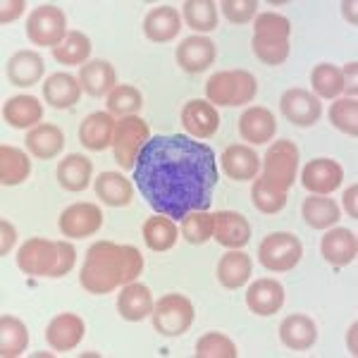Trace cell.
Masks as SVG:
<instances>
[{
  "mask_svg": "<svg viewBox=\"0 0 358 358\" xmlns=\"http://www.w3.org/2000/svg\"><path fill=\"white\" fill-rule=\"evenodd\" d=\"M24 8H27L24 0H5V3L0 5V22H3V24H10V22H15L17 17H22Z\"/></svg>",
  "mask_w": 358,
  "mask_h": 358,
  "instance_id": "f907efd6",
  "label": "cell"
},
{
  "mask_svg": "<svg viewBox=\"0 0 358 358\" xmlns=\"http://www.w3.org/2000/svg\"><path fill=\"white\" fill-rule=\"evenodd\" d=\"M67 17L57 5L43 3L31 10L27 17V38L34 45H50L57 48L67 38Z\"/></svg>",
  "mask_w": 358,
  "mask_h": 358,
  "instance_id": "8992f818",
  "label": "cell"
},
{
  "mask_svg": "<svg viewBox=\"0 0 358 358\" xmlns=\"http://www.w3.org/2000/svg\"><path fill=\"white\" fill-rule=\"evenodd\" d=\"M263 179L277 192H289L294 187V179L299 172V148L289 138L275 141L273 146L265 151L263 158Z\"/></svg>",
  "mask_w": 358,
  "mask_h": 358,
  "instance_id": "277c9868",
  "label": "cell"
},
{
  "mask_svg": "<svg viewBox=\"0 0 358 358\" xmlns=\"http://www.w3.org/2000/svg\"><path fill=\"white\" fill-rule=\"evenodd\" d=\"M301 215H303V220H306L308 227H313V229H330L332 224L339 222V217H342V210H339V206L334 203V199L310 194L308 199L303 201V206H301Z\"/></svg>",
  "mask_w": 358,
  "mask_h": 358,
  "instance_id": "836d02e7",
  "label": "cell"
},
{
  "mask_svg": "<svg viewBox=\"0 0 358 358\" xmlns=\"http://www.w3.org/2000/svg\"><path fill=\"white\" fill-rule=\"evenodd\" d=\"M3 117L15 129H34L43 120V106L34 96H13L3 106Z\"/></svg>",
  "mask_w": 358,
  "mask_h": 358,
  "instance_id": "4316f807",
  "label": "cell"
},
{
  "mask_svg": "<svg viewBox=\"0 0 358 358\" xmlns=\"http://www.w3.org/2000/svg\"><path fill=\"white\" fill-rule=\"evenodd\" d=\"M213 239L224 248H244L251 241V224L241 213L220 210L215 213V232Z\"/></svg>",
  "mask_w": 358,
  "mask_h": 358,
  "instance_id": "44dd1931",
  "label": "cell"
},
{
  "mask_svg": "<svg viewBox=\"0 0 358 358\" xmlns=\"http://www.w3.org/2000/svg\"><path fill=\"white\" fill-rule=\"evenodd\" d=\"M320 253L327 263L334 268H342L356 261L358 256V239L351 229L346 227H334L330 229L320 241Z\"/></svg>",
  "mask_w": 358,
  "mask_h": 358,
  "instance_id": "d6986e66",
  "label": "cell"
},
{
  "mask_svg": "<svg viewBox=\"0 0 358 358\" xmlns=\"http://www.w3.org/2000/svg\"><path fill=\"white\" fill-rule=\"evenodd\" d=\"M29 175H31L29 155L20 148L3 143L0 146V184L3 187H17V184L27 182Z\"/></svg>",
  "mask_w": 358,
  "mask_h": 358,
  "instance_id": "d6a6232c",
  "label": "cell"
},
{
  "mask_svg": "<svg viewBox=\"0 0 358 358\" xmlns=\"http://www.w3.org/2000/svg\"><path fill=\"white\" fill-rule=\"evenodd\" d=\"M115 127H117V120L110 113H91L79 127V143L96 153L106 151L108 146H113Z\"/></svg>",
  "mask_w": 358,
  "mask_h": 358,
  "instance_id": "ffe728a7",
  "label": "cell"
},
{
  "mask_svg": "<svg viewBox=\"0 0 358 358\" xmlns=\"http://www.w3.org/2000/svg\"><path fill=\"white\" fill-rule=\"evenodd\" d=\"M65 148V134L57 124H38L29 129L27 151L38 160H53Z\"/></svg>",
  "mask_w": 358,
  "mask_h": 358,
  "instance_id": "83f0119b",
  "label": "cell"
},
{
  "mask_svg": "<svg viewBox=\"0 0 358 358\" xmlns=\"http://www.w3.org/2000/svg\"><path fill=\"white\" fill-rule=\"evenodd\" d=\"M251 201H253V206H256L258 210L265 213V215H275V213L285 210L287 192H277V189H273L261 177V179H256V182H253V187H251Z\"/></svg>",
  "mask_w": 358,
  "mask_h": 358,
  "instance_id": "7bdbcfd3",
  "label": "cell"
},
{
  "mask_svg": "<svg viewBox=\"0 0 358 358\" xmlns=\"http://www.w3.org/2000/svg\"><path fill=\"white\" fill-rule=\"evenodd\" d=\"M177 65L189 74H199V72H206L208 67L215 62L217 57V48L215 43L210 41L208 36H189L184 38L182 43L177 45Z\"/></svg>",
  "mask_w": 358,
  "mask_h": 358,
  "instance_id": "4fadbf2b",
  "label": "cell"
},
{
  "mask_svg": "<svg viewBox=\"0 0 358 358\" xmlns=\"http://www.w3.org/2000/svg\"><path fill=\"white\" fill-rule=\"evenodd\" d=\"M310 84H313V91L317 98H325V101H332L339 94H344V77L342 69L330 65V62H320V65L313 67L310 72Z\"/></svg>",
  "mask_w": 358,
  "mask_h": 358,
  "instance_id": "f35d334b",
  "label": "cell"
},
{
  "mask_svg": "<svg viewBox=\"0 0 358 358\" xmlns=\"http://www.w3.org/2000/svg\"><path fill=\"white\" fill-rule=\"evenodd\" d=\"M153 327L163 337H182L194 322V303L182 294H167L153 306Z\"/></svg>",
  "mask_w": 358,
  "mask_h": 358,
  "instance_id": "ba28073f",
  "label": "cell"
},
{
  "mask_svg": "<svg viewBox=\"0 0 358 358\" xmlns=\"http://www.w3.org/2000/svg\"><path fill=\"white\" fill-rule=\"evenodd\" d=\"M57 227L69 239L94 236L103 227V213L96 203H74L60 213Z\"/></svg>",
  "mask_w": 358,
  "mask_h": 358,
  "instance_id": "30bf717a",
  "label": "cell"
},
{
  "mask_svg": "<svg viewBox=\"0 0 358 358\" xmlns=\"http://www.w3.org/2000/svg\"><path fill=\"white\" fill-rule=\"evenodd\" d=\"M213 232H215V215L208 210H194L182 220V236L194 246L210 241Z\"/></svg>",
  "mask_w": 358,
  "mask_h": 358,
  "instance_id": "60d3db41",
  "label": "cell"
},
{
  "mask_svg": "<svg viewBox=\"0 0 358 358\" xmlns=\"http://www.w3.org/2000/svg\"><path fill=\"white\" fill-rule=\"evenodd\" d=\"M43 98L48 106L57 108V110H67V108H74L82 98V84H79L77 77L65 72L50 74L43 84Z\"/></svg>",
  "mask_w": 358,
  "mask_h": 358,
  "instance_id": "d4e9b609",
  "label": "cell"
},
{
  "mask_svg": "<svg viewBox=\"0 0 358 358\" xmlns=\"http://www.w3.org/2000/svg\"><path fill=\"white\" fill-rule=\"evenodd\" d=\"M179 29H182V17H179V10L172 8V5L153 8L143 20V34L153 43L172 41V38H177Z\"/></svg>",
  "mask_w": 358,
  "mask_h": 358,
  "instance_id": "603a6c76",
  "label": "cell"
},
{
  "mask_svg": "<svg viewBox=\"0 0 358 358\" xmlns=\"http://www.w3.org/2000/svg\"><path fill=\"white\" fill-rule=\"evenodd\" d=\"M344 179V170L337 160L330 158H315L303 167L301 172V184L306 192H310L313 196H327L334 189H339Z\"/></svg>",
  "mask_w": 358,
  "mask_h": 358,
  "instance_id": "7c38bea8",
  "label": "cell"
},
{
  "mask_svg": "<svg viewBox=\"0 0 358 358\" xmlns=\"http://www.w3.org/2000/svg\"><path fill=\"white\" fill-rule=\"evenodd\" d=\"M251 270H253L251 258L241 248H229L220 258V263H217V282H220L224 289H239V287H244L248 282Z\"/></svg>",
  "mask_w": 358,
  "mask_h": 358,
  "instance_id": "4dcf8cb0",
  "label": "cell"
},
{
  "mask_svg": "<svg viewBox=\"0 0 358 358\" xmlns=\"http://www.w3.org/2000/svg\"><path fill=\"white\" fill-rule=\"evenodd\" d=\"M220 165L224 175L234 182H251V179H258V172H261V158L246 143H234L224 148Z\"/></svg>",
  "mask_w": 358,
  "mask_h": 358,
  "instance_id": "5bb4252c",
  "label": "cell"
},
{
  "mask_svg": "<svg viewBox=\"0 0 358 358\" xmlns=\"http://www.w3.org/2000/svg\"><path fill=\"white\" fill-rule=\"evenodd\" d=\"M277 122L275 115L263 106H253L248 110L241 113L239 117V134L244 141H248L251 146H261L275 138Z\"/></svg>",
  "mask_w": 358,
  "mask_h": 358,
  "instance_id": "ac0fdd59",
  "label": "cell"
},
{
  "mask_svg": "<svg viewBox=\"0 0 358 358\" xmlns=\"http://www.w3.org/2000/svg\"><path fill=\"white\" fill-rule=\"evenodd\" d=\"M84 332L86 325L82 317L74 313H60L45 327V342L53 351H72L84 339Z\"/></svg>",
  "mask_w": 358,
  "mask_h": 358,
  "instance_id": "9a60e30c",
  "label": "cell"
},
{
  "mask_svg": "<svg viewBox=\"0 0 358 358\" xmlns=\"http://www.w3.org/2000/svg\"><path fill=\"white\" fill-rule=\"evenodd\" d=\"M79 84L82 91L94 98H103L117 86V74L108 60H89L79 69Z\"/></svg>",
  "mask_w": 358,
  "mask_h": 358,
  "instance_id": "cb8c5ba5",
  "label": "cell"
},
{
  "mask_svg": "<svg viewBox=\"0 0 358 358\" xmlns=\"http://www.w3.org/2000/svg\"><path fill=\"white\" fill-rule=\"evenodd\" d=\"M356 62H346L342 69V77H344V91L349 94V98H356Z\"/></svg>",
  "mask_w": 358,
  "mask_h": 358,
  "instance_id": "816d5d0a",
  "label": "cell"
},
{
  "mask_svg": "<svg viewBox=\"0 0 358 358\" xmlns=\"http://www.w3.org/2000/svg\"><path fill=\"white\" fill-rule=\"evenodd\" d=\"M356 199H358V187H356V184H351V187L344 192V208H346V213L351 215V220H358Z\"/></svg>",
  "mask_w": 358,
  "mask_h": 358,
  "instance_id": "f5cc1de1",
  "label": "cell"
},
{
  "mask_svg": "<svg viewBox=\"0 0 358 358\" xmlns=\"http://www.w3.org/2000/svg\"><path fill=\"white\" fill-rule=\"evenodd\" d=\"M342 10H344V17H346V22H351V24L356 27V3L354 0H344L342 3Z\"/></svg>",
  "mask_w": 358,
  "mask_h": 358,
  "instance_id": "db71d44e",
  "label": "cell"
},
{
  "mask_svg": "<svg viewBox=\"0 0 358 358\" xmlns=\"http://www.w3.org/2000/svg\"><path fill=\"white\" fill-rule=\"evenodd\" d=\"M91 175H94V163L82 153L67 155V158H62L60 165H57V184H60L65 192H72V194L84 192L91 184Z\"/></svg>",
  "mask_w": 358,
  "mask_h": 358,
  "instance_id": "484cf974",
  "label": "cell"
},
{
  "mask_svg": "<svg viewBox=\"0 0 358 358\" xmlns=\"http://www.w3.org/2000/svg\"><path fill=\"white\" fill-rule=\"evenodd\" d=\"M45 65L36 50H20L8 62V79L13 86H34L43 79Z\"/></svg>",
  "mask_w": 358,
  "mask_h": 358,
  "instance_id": "f1b7e54d",
  "label": "cell"
},
{
  "mask_svg": "<svg viewBox=\"0 0 358 358\" xmlns=\"http://www.w3.org/2000/svg\"><path fill=\"white\" fill-rule=\"evenodd\" d=\"M0 256H8L17 244V229L8 220H0Z\"/></svg>",
  "mask_w": 358,
  "mask_h": 358,
  "instance_id": "681fc988",
  "label": "cell"
},
{
  "mask_svg": "<svg viewBox=\"0 0 358 358\" xmlns=\"http://www.w3.org/2000/svg\"><path fill=\"white\" fill-rule=\"evenodd\" d=\"M143 273V256L134 246L98 241L86 251L79 285L89 294H110L117 287L136 282Z\"/></svg>",
  "mask_w": 358,
  "mask_h": 358,
  "instance_id": "7a4b0ae2",
  "label": "cell"
},
{
  "mask_svg": "<svg viewBox=\"0 0 358 358\" xmlns=\"http://www.w3.org/2000/svg\"><path fill=\"white\" fill-rule=\"evenodd\" d=\"M177 236H179V229L172 217L167 215H155V217H148L143 222V241L151 251H170L172 246L177 244Z\"/></svg>",
  "mask_w": 358,
  "mask_h": 358,
  "instance_id": "e575fe53",
  "label": "cell"
},
{
  "mask_svg": "<svg viewBox=\"0 0 358 358\" xmlns=\"http://www.w3.org/2000/svg\"><path fill=\"white\" fill-rule=\"evenodd\" d=\"M222 15L227 17L232 24H246L256 17L258 0H222L220 3Z\"/></svg>",
  "mask_w": 358,
  "mask_h": 358,
  "instance_id": "7dc6e473",
  "label": "cell"
},
{
  "mask_svg": "<svg viewBox=\"0 0 358 358\" xmlns=\"http://www.w3.org/2000/svg\"><path fill=\"white\" fill-rule=\"evenodd\" d=\"M148 138H151V129H148L146 120L136 117V115L122 117L117 127H115V138H113L115 163L122 167V170H134L138 153L148 143Z\"/></svg>",
  "mask_w": 358,
  "mask_h": 358,
  "instance_id": "52a82bcc",
  "label": "cell"
},
{
  "mask_svg": "<svg viewBox=\"0 0 358 358\" xmlns=\"http://www.w3.org/2000/svg\"><path fill=\"white\" fill-rule=\"evenodd\" d=\"M182 124L194 138H210L220 129V113L208 101H189L182 108Z\"/></svg>",
  "mask_w": 358,
  "mask_h": 358,
  "instance_id": "e0dca14e",
  "label": "cell"
},
{
  "mask_svg": "<svg viewBox=\"0 0 358 358\" xmlns=\"http://www.w3.org/2000/svg\"><path fill=\"white\" fill-rule=\"evenodd\" d=\"M280 110L292 124L313 127L322 115V103L308 89H289L280 98Z\"/></svg>",
  "mask_w": 358,
  "mask_h": 358,
  "instance_id": "8fae6325",
  "label": "cell"
},
{
  "mask_svg": "<svg viewBox=\"0 0 358 358\" xmlns=\"http://www.w3.org/2000/svg\"><path fill=\"white\" fill-rule=\"evenodd\" d=\"M280 339L287 349L294 351H306L317 342V327L308 315L294 313L285 317L280 325Z\"/></svg>",
  "mask_w": 358,
  "mask_h": 358,
  "instance_id": "f546056e",
  "label": "cell"
},
{
  "mask_svg": "<svg viewBox=\"0 0 358 358\" xmlns=\"http://www.w3.org/2000/svg\"><path fill=\"white\" fill-rule=\"evenodd\" d=\"M134 182L158 215L184 220L208 210L217 187V160L210 146L192 136L148 138L134 165Z\"/></svg>",
  "mask_w": 358,
  "mask_h": 358,
  "instance_id": "6da1fadb",
  "label": "cell"
},
{
  "mask_svg": "<svg viewBox=\"0 0 358 358\" xmlns=\"http://www.w3.org/2000/svg\"><path fill=\"white\" fill-rule=\"evenodd\" d=\"M303 258V244L292 232L268 234L258 246V261L270 273H289Z\"/></svg>",
  "mask_w": 358,
  "mask_h": 358,
  "instance_id": "5b68a950",
  "label": "cell"
},
{
  "mask_svg": "<svg viewBox=\"0 0 358 358\" xmlns=\"http://www.w3.org/2000/svg\"><path fill=\"white\" fill-rule=\"evenodd\" d=\"M96 196L110 208H124L134 199V187L122 172H101L96 179Z\"/></svg>",
  "mask_w": 358,
  "mask_h": 358,
  "instance_id": "1f68e13d",
  "label": "cell"
},
{
  "mask_svg": "<svg viewBox=\"0 0 358 358\" xmlns=\"http://www.w3.org/2000/svg\"><path fill=\"white\" fill-rule=\"evenodd\" d=\"M356 332H358V325H351V330H349V337H346V342H349V349H351V354H358V346H356Z\"/></svg>",
  "mask_w": 358,
  "mask_h": 358,
  "instance_id": "11a10c76",
  "label": "cell"
},
{
  "mask_svg": "<svg viewBox=\"0 0 358 358\" xmlns=\"http://www.w3.org/2000/svg\"><path fill=\"white\" fill-rule=\"evenodd\" d=\"M258 94V82L246 69H224L215 72L206 84L208 103L217 108L246 106Z\"/></svg>",
  "mask_w": 358,
  "mask_h": 358,
  "instance_id": "3957f363",
  "label": "cell"
},
{
  "mask_svg": "<svg viewBox=\"0 0 358 358\" xmlns=\"http://www.w3.org/2000/svg\"><path fill=\"white\" fill-rule=\"evenodd\" d=\"M57 248H60V258H57V268L53 270V280L57 277H65L69 270L74 268V263H77V248H74L69 241H57Z\"/></svg>",
  "mask_w": 358,
  "mask_h": 358,
  "instance_id": "c3c4849f",
  "label": "cell"
},
{
  "mask_svg": "<svg viewBox=\"0 0 358 358\" xmlns=\"http://www.w3.org/2000/svg\"><path fill=\"white\" fill-rule=\"evenodd\" d=\"M153 294L141 282H129L117 296V313L127 322H141L153 313Z\"/></svg>",
  "mask_w": 358,
  "mask_h": 358,
  "instance_id": "7402d4cb",
  "label": "cell"
},
{
  "mask_svg": "<svg viewBox=\"0 0 358 358\" xmlns=\"http://www.w3.org/2000/svg\"><path fill=\"white\" fill-rule=\"evenodd\" d=\"M106 106H108V113H110L113 117H120V120L131 117V115H136L143 108V96L136 86L117 84L110 94H108Z\"/></svg>",
  "mask_w": 358,
  "mask_h": 358,
  "instance_id": "74e56055",
  "label": "cell"
},
{
  "mask_svg": "<svg viewBox=\"0 0 358 358\" xmlns=\"http://www.w3.org/2000/svg\"><path fill=\"white\" fill-rule=\"evenodd\" d=\"M91 55V38L82 31H69L67 38L57 48H53V57L60 65H86Z\"/></svg>",
  "mask_w": 358,
  "mask_h": 358,
  "instance_id": "ab89813d",
  "label": "cell"
},
{
  "mask_svg": "<svg viewBox=\"0 0 358 358\" xmlns=\"http://www.w3.org/2000/svg\"><path fill=\"white\" fill-rule=\"evenodd\" d=\"M57 258H60L57 241L34 236L17 251V268L31 277H50L57 268Z\"/></svg>",
  "mask_w": 358,
  "mask_h": 358,
  "instance_id": "9c48e42d",
  "label": "cell"
},
{
  "mask_svg": "<svg viewBox=\"0 0 358 358\" xmlns=\"http://www.w3.org/2000/svg\"><path fill=\"white\" fill-rule=\"evenodd\" d=\"M236 344L222 332H208L196 342V358H236Z\"/></svg>",
  "mask_w": 358,
  "mask_h": 358,
  "instance_id": "ee69618b",
  "label": "cell"
},
{
  "mask_svg": "<svg viewBox=\"0 0 358 358\" xmlns=\"http://www.w3.org/2000/svg\"><path fill=\"white\" fill-rule=\"evenodd\" d=\"M251 48L258 60L270 67L282 65L289 57V41H258V38H253Z\"/></svg>",
  "mask_w": 358,
  "mask_h": 358,
  "instance_id": "bcb514c9",
  "label": "cell"
},
{
  "mask_svg": "<svg viewBox=\"0 0 358 358\" xmlns=\"http://www.w3.org/2000/svg\"><path fill=\"white\" fill-rule=\"evenodd\" d=\"M0 356L3 358H17L27 351L29 346V330L27 325L15 315L0 317Z\"/></svg>",
  "mask_w": 358,
  "mask_h": 358,
  "instance_id": "d590c367",
  "label": "cell"
},
{
  "mask_svg": "<svg viewBox=\"0 0 358 358\" xmlns=\"http://www.w3.org/2000/svg\"><path fill=\"white\" fill-rule=\"evenodd\" d=\"M182 20L189 29L208 34L217 27V3L213 0H187L182 5Z\"/></svg>",
  "mask_w": 358,
  "mask_h": 358,
  "instance_id": "8d00e7d4",
  "label": "cell"
},
{
  "mask_svg": "<svg viewBox=\"0 0 358 358\" xmlns=\"http://www.w3.org/2000/svg\"><path fill=\"white\" fill-rule=\"evenodd\" d=\"M246 306L251 313L261 317L280 313V308L285 306V287L277 280H270V277L256 280L246 289Z\"/></svg>",
  "mask_w": 358,
  "mask_h": 358,
  "instance_id": "2e32d148",
  "label": "cell"
},
{
  "mask_svg": "<svg viewBox=\"0 0 358 358\" xmlns=\"http://www.w3.org/2000/svg\"><path fill=\"white\" fill-rule=\"evenodd\" d=\"M330 122L349 136H358V101L356 98H339L330 108Z\"/></svg>",
  "mask_w": 358,
  "mask_h": 358,
  "instance_id": "f6af8a7d",
  "label": "cell"
},
{
  "mask_svg": "<svg viewBox=\"0 0 358 358\" xmlns=\"http://www.w3.org/2000/svg\"><path fill=\"white\" fill-rule=\"evenodd\" d=\"M289 34H292V22L287 17L275 13H263L256 17L253 38H258V41H289Z\"/></svg>",
  "mask_w": 358,
  "mask_h": 358,
  "instance_id": "b9f144b4",
  "label": "cell"
}]
</instances>
